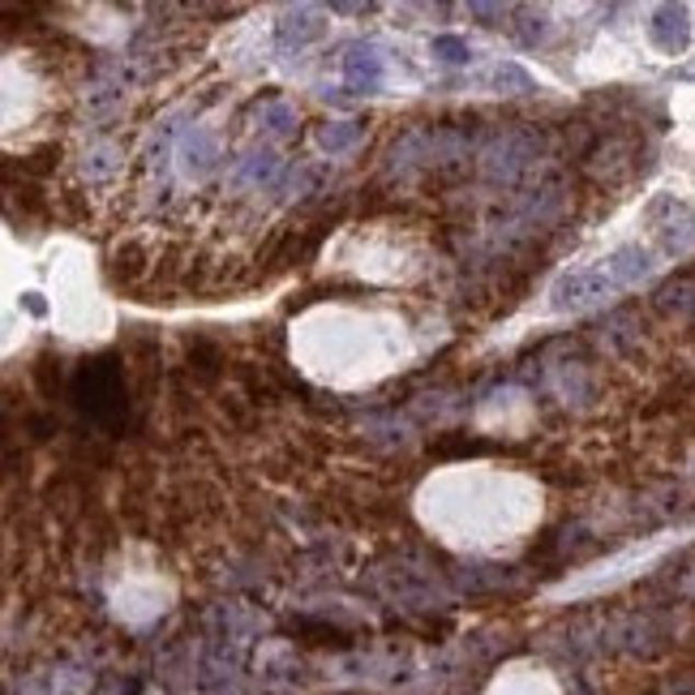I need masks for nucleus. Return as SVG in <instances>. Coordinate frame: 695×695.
<instances>
[{"label":"nucleus","instance_id":"1","mask_svg":"<svg viewBox=\"0 0 695 695\" xmlns=\"http://www.w3.org/2000/svg\"><path fill=\"white\" fill-rule=\"evenodd\" d=\"M652 39L665 52L687 48V9H661V13L652 18Z\"/></svg>","mask_w":695,"mask_h":695}]
</instances>
